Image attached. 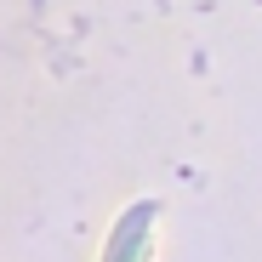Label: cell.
<instances>
[{"label": "cell", "mask_w": 262, "mask_h": 262, "mask_svg": "<svg viewBox=\"0 0 262 262\" xmlns=\"http://www.w3.org/2000/svg\"><path fill=\"white\" fill-rule=\"evenodd\" d=\"M154 216H160V200H137L108 234L103 245V262H148V234H154Z\"/></svg>", "instance_id": "1"}]
</instances>
